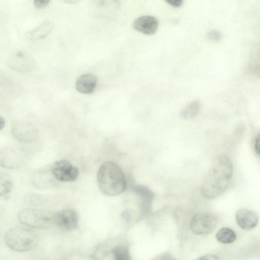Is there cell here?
<instances>
[{"mask_svg":"<svg viewBox=\"0 0 260 260\" xmlns=\"http://www.w3.org/2000/svg\"><path fill=\"white\" fill-rule=\"evenodd\" d=\"M233 174V165L231 158L225 154L219 155L203 181V194L209 199L221 195L228 188Z\"/></svg>","mask_w":260,"mask_h":260,"instance_id":"cell-1","label":"cell"},{"mask_svg":"<svg viewBox=\"0 0 260 260\" xmlns=\"http://www.w3.org/2000/svg\"><path fill=\"white\" fill-rule=\"evenodd\" d=\"M97 183L100 191L109 196L119 195L127 187L123 172L117 164L111 161L105 162L99 168Z\"/></svg>","mask_w":260,"mask_h":260,"instance_id":"cell-2","label":"cell"},{"mask_svg":"<svg viewBox=\"0 0 260 260\" xmlns=\"http://www.w3.org/2000/svg\"><path fill=\"white\" fill-rule=\"evenodd\" d=\"M37 234L26 226H18L9 230L4 236L6 244L12 250L25 252L33 249L38 243Z\"/></svg>","mask_w":260,"mask_h":260,"instance_id":"cell-3","label":"cell"},{"mask_svg":"<svg viewBox=\"0 0 260 260\" xmlns=\"http://www.w3.org/2000/svg\"><path fill=\"white\" fill-rule=\"evenodd\" d=\"M218 223L217 217L210 213H201L194 215L190 221V228L193 233L204 235L212 232Z\"/></svg>","mask_w":260,"mask_h":260,"instance_id":"cell-4","label":"cell"},{"mask_svg":"<svg viewBox=\"0 0 260 260\" xmlns=\"http://www.w3.org/2000/svg\"><path fill=\"white\" fill-rule=\"evenodd\" d=\"M18 219L26 226L34 228L44 227L50 220V217L44 212L34 208L22 210L18 214Z\"/></svg>","mask_w":260,"mask_h":260,"instance_id":"cell-5","label":"cell"},{"mask_svg":"<svg viewBox=\"0 0 260 260\" xmlns=\"http://www.w3.org/2000/svg\"><path fill=\"white\" fill-rule=\"evenodd\" d=\"M7 64L10 68L18 72L27 73L35 68V62L29 53L18 50L10 55L7 60Z\"/></svg>","mask_w":260,"mask_h":260,"instance_id":"cell-6","label":"cell"},{"mask_svg":"<svg viewBox=\"0 0 260 260\" xmlns=\"http://www.w3.org/2000/svg\"><path fill=\"white\" fill-rule=\"evenodd\" d=\"M50 171L57 180L62 182L74 181L79 175L78 168L66 160L54 162L51 166Z\"/></svg>","mask_w":260,"mask_h":260,"instance_id":"cell-7","label":"cell"},{"mask_svg":"<svg viewBox=\"0 0 260 260\" xmlns=\"http://www.w3.org/2000/svg\"><path fill=\"white\" fill-rule=\"evenodd\" d=\"M11 133L15 139L25 143L34 141L37 135L35 126L31 123L23 121H14L11 126Z\"/></svg>","mask_w":260,"mask_h":260,"instance_id":"cell-8","label":"cell"},{"mask_svg":"<svg viewBox=\"0 0 260 260\" xmlns=\"http://www.w3.org/2000/svg\"><path fill=\"white\" fill-rule=\"evenodd\" d=\"M77 213L70 209H64L55 213L52 217L54 222L60 228L71 231L74 229L78 224Z\"/></svg>","mask_w":260,"mask_h":260,"instance_id":"cell-9","label":"cell"},{"mask_svg":"<svg viewBox=\"0 0 260 260\" xmlns=\"http://www.w3.org/2000/svg\"><path fill=\"white\" fill-rule=\"evenodd\" d=\"M235 217L237 224L245 230L253 229L258 223V217L257 214L247 208L238 209L236 213Z\"/></svg>","mask_w":260,"mask_h":260,"instance_id":"cell-10","label":"cell"},{"mask_svg":"<svg viewBox=\"0 0 260 260\" xmlns=\"http://www.w3.org/2000/svg\"><path fill=\"white\" fill-rule=\"evenodd\" d=\"M158 26L157 19L151 15L141 16L136 19L133 23V27L135 30L147 35L154 34Z\"/></svg>","mask_w":260,"mask_h":260,"instance_id":"cell-11","label":"cell"},{"mask_svg":"<svg viewBox=\"0 0 260 260\" xmlns=\"http://www.w3.org/2000/svg\"><path fill=\"white\" fill-rule=\"evenodd\" d=\"M21 162V155L12 148H4L0 150V166L8 169L18 167Z\"/></svg>","mask_w":260,"mask_h":260,"instance_id":"cell-12","label":"cell"},{"mask_svg":"<svg viewBox=\"0 0 260 260\" xmlns=\"http://www.w3.org/2000/svg\"><path fill=\"white\" fill-rule=\"evenodd\" d=\"M98 82L96 76L92 74H85L80 75L77 79L75 88L81 93H92L95 89Z\"/></svg>","mask_w":260,"mask_h":260,"instance_id":"cell-13","label":"cell"},{"mask_svg":"<svg viewBox=\"0 0 260 260\" xmlns=\"http://www.w3.org/2000/svg\"><path fill=\"white\" fill-rule=\"evenodd\" d=\"M133 190L137 196L142 208L148 210L154 198L153 192L147 186L142 185H134Z\"/></svg>","mask_w":260,"mask_h":260,"instance_id":"cell-14","label":"cell"},{"mask_svg":"<svg viewBox=\"0 0 260 260\" xmlns=\"http://www.w3.org/2000/svg\"><path fill=\"white\" fill-rule=\"evenodd\" d=\"M54 27L53 23L50 21H45L32 29L28 34V38L33 41L39 40L47 36Z\"/></svg>","mask_w":260,"mask_h":260,"instance_id":"cell-15","label":"cell"},{"mask_svg":"<svg viewBox=\"0 0 260 260\" xmlns=\"http://www.w3.org/2000/svg\"><path fill=\"white\" fill-rule=\"evenodd\" d=\"M201 108L200 101L198 100H193L182 110L180 116L185 119L193 118L199 114Z\"/></svg>","mask_w":260,"mask_h":260,"instance_id":"cell-16","label":"cell"},{"mask_svg":"<svg viewBox=\"0 0 260 260\" xmlns=\"http://www.w3.org/2000/svg\"><path fill=\"white\" fill-rule=\"evenodd\" d=\"M216 238L220 243L230 244L236 240L237 236L235 231L232 229L223 227L217 231L216 234Z\"/></svg>","mask_w":260,"mask_h":260,"instance_id":"cell-17","label":"cell"},{"mask_svg":"<svg viewBox=\"0 0 260 260\" xmlns=\"http://www.w3.org/2000/svg\"><path fill=\"white\" fill-rule=\"evenodd\" d=\"M13 187L11 177L7 174L0 172V196L8 193Z\"/></svg>","mask_w":260,"mask_h":260,"instance_id":"cell-18","label":"cell"},{"mask_svg":"<svg viewBox=\"0 0 260 260\" xmlns=\"http://www.w3.org/2000/svg\"><path fill=\"white\" fill-rule=\"evenodd\" d=\"M114 260H131V255L127 248L120 246L113 251Z\"/></svg>","mask_w":260,"mask_h":260,"instance_id":"cell-19","label":"cell"},{"mask_svg":"<svg viewBox=\"0 0 260 260\" xmlns=\"http://www.w3.org/2000/svg\"><path fill=\"white\" fill-rule=\"evenodd\" d=\"M208 40L212 41H218L221 38V34L217 30H211L209 31L206 35Z\"/></svg>","mask_w":260,"mask_h":260,"instance_id":"cell-20","label":"cell"},{"mask_svg":"<svg viewBox=\"0 0 260 260\" xmlns=\"http://www.w3.org/2000/svg\"><path fill=\"white\" fill-rule=\"evenodd\" d=\"M49 2V0H35L34 2V5L35 8L41 9L47 6Z\"/></svg>","mask_w":260,"mask_h":260,"instance_id":"cell-21","label":"cell"},{"mask_svg":"<svg viewBox=\"0 0 260 260\" xmlns=\"http://www.w3.org/2000/svg\"><path fill=\"white\" fill-rule=\"evenodd\" d=\"M194 260H219V259L217 255L209 254L202 256Z\"/></svg>","mask_w":260,"mask_h":260,"instance_id":"cell-22","label":"cell"},{"mask_svg":"<svg viewBox=\"0 0 260 260\" xmlns=\"http://www.w3.org/2000/svg\"><path fill=\"white\" fill-rule=\"evenodd\" d=\"M166 2L170 5L176 8L180 7L183 4L182 0H169L167 1Z\"/></svg>","mask_w":260,"mask_h":260,"instance_id":"cell-23","label":"cell"},{"mask_svg":"<svg viewBox=\"0 0 260 260\" xmlns=\"http://www.w3.org/2000/svg\"><path fill=\"white\" fill-rule=\"evenodd\" d=\"M260 138H259V135L258 134L256 138H255V142H254V149L255 151V152L259 155V150H260Z\"/></svg>","mask_w":260,"mask_h":260,"instance_id":"cell-24","label":"cell"},{"mask_svg":"<svg viewBox=\"0 0 260 260\" xmlns=\"http://www.w3.org/2000/svg\"><path fill=\"white\" fill-rule=\"evenodd\" d=\"M5 124L4 119L0 116V130L3 129Z\"/></svg>","mask_w":260,"mask_h":260,"instance_id":"cell-25","label":"cell"},{"mask_svg":"<svg viewBox=\"0 0 260 260\" xmlns=\"http://www.w3.org/2000/svg\"><path fill=\"white\" fill-rule=\"evenodd\" d=\"M156 260H173L170 256H162L160 257H159Z\"/></svg>","mask_w":260,"mask_h":260,"instance_id":"cell-26","label":"cell"},{"mask_svg":"<svg viewBox=\"0 0 260 260\" xmlns=\"http://www.w3.org/2000/svg\"><path fill=\"white\" fill-rule=\"evenodd\" d=\"M65 2L66 3H69V4H74V3H77L78 2V1H75V0H67V1H65Z\"/></svg>","mask_w":260,"mask_h":260,"instance_id":"cell-27","label":"cell"}]
</instances>
